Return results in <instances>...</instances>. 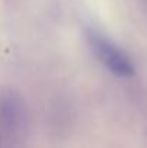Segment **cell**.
Instances as JSON below:
<instances>
[{
	"instance_id": "1",
	"label": "cell",
	"mask_w": 147,
	"mask_h": 148,
	"mask_svg": "<svg viewBox=\"0 0 147 148\" xmlns=\"http://www.w3.org/2000/svg\"><path fill=\"white\" fill-rule=\"evenodd\" d=\"M90 43L98 56V59L117 76L121 78H130L134 75V66L128 56L120 49L117 45H114L110 39L99 35L98 32H90L88 33Z\"/></svg>"
}]
</instances>
